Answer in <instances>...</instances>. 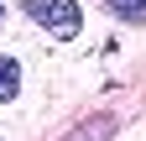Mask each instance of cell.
Wrapping results in <instances>:
<instances>
[{
	"instance_id": "5",
	"label": "cell",
	"mask_w": 146,
	"mask_h": 141,
	"mask_svg": "<svg viewBox=\"0 0 146 141\" xmlns=\"http://www.w3.org/2000/svg\"><path fill=\"white\" fill-rule=\"evenodd\" d=\"M0 16H5V0H0Z\"/></svg>"
},
{
	"instance_id": "2",
	"label": "cell",
	"mask_w": 146,
	"mask_h": 141,
	"mask_svg": "<svg viewBox=\"0 0 146 141\" xmlns=\"http://www.w3.org/2000/svg\"><path fill=\"white\" fill-rule=\"evenodd\" d=\"M16 94H21V58L0 52V104H11Z\"/></svg>"
},
{
	"instance_id": "3",
	"label": "cell",
	"mask_w": 146,
	"mask_h": 141,
	"mask_svg": "<svg viewBox=\"0 0 146 141\" xmlns=\"http://www.w3.org/2000/svg\"><path fill=\"white\" fill-rule=\"evenodd\" d=\"M110 11L120 16V21H131V26H146V0H104Z\"/></svg>"
},
{
	"instance_id": "4",
	"label": "cell",
	"mask_w": 146,
	"mask_h": 141,
	"mask_svg": "<svg viewBox=\"0 0 146 141\" xmlns=\"http://www.w3.org/2000/svg\"><path fill=\"white\" fill-rule=\"evenodd\" d=\"M110 136V115H99V120H89V126H78L68 141H104Z\"/></svg>"
},
{
	"instance_id": "1",
	"label": "cell",
	"mask_w": 146,
	"mask_h": 141,
	"mask_svg": "<svg viewBox=\"0 0 146 141\" xmlns=\"http://www.w3.org/2000/svg\"><path fill=\"white\" fill-rule=\"evenodd\" d=\"M26 5L36 11V26H42L52 42H73L84 31V5L78 0H26Z\"/></svg>"
}]
</instances>
